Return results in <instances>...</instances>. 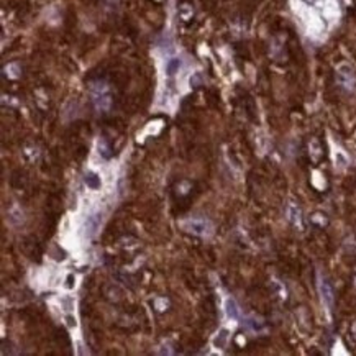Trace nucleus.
Here are the masks:
<instances>
[{
    "label": "nucleus",
    "instance_id": "obj_5",
    "mask_svg": "<svg viewBox=\"0 0 356 356\" xmlns=\"http://www.w3.org/2000/svg\"><path fill=\"white\" fill-rule=\"evenodd\" d=\"M228 330L227 329H222L220 330L215 338H213V347L218 348V350H223L225 347H227V342H228Z\"/></svg>",
    "mask_w": 356,
    "mask_h": 356
},
{
    "label": "nucleus",
    "instance_id": "obj_8",
    "mask_svg": "<svg viewBox=\"0 0 356 356\" xmlns=\"http://www.w3.org/2000/svg\"><path fill=\"white\" fill-rule=\"evenodd\" d=\"M109 151H110V148L105 145V141H100V143H99V153H100V155L104 156V158H110Z\"/></svg>",
    "mask_w": 356,
    "mask_h": 356
},
{
    "label": "nucleus",
    "instance_id": "obj_1",
    "mask_svg": "<svg viewBox=\"0 0 356 356\" xmlns=\"http://www.w3.org/2000/svg\"><path fill=\"white\" fill-rule=\"evenodd\" d=\"M184 227L187 231H190V233L199 235V236H205L210 233V225H208L207 220H202V218L189 220V222L184 223Z\"/></svg>",
    "mask_w": 356,
    "mask_h": 356
},
{
    "label": "nucleus",
    "instance_id": "obj_9",
    "mask_svg": "<svg viewBox=\"0 0 356 356\" xmlns=\"http://www.w3.org/2000/svg\"><path fill=\"white\" fill-rule=\"evenodd\" d=\"M72 281H74V276L69 274V276H67V284H66L67 289H71V287H74V282H72Z\"/></svg>",
    "mask_w": 356,
    "mask_h": 356
},
{
    "label": "nucleus",
    "instance_id": "obj_2",
    "mask_svg": "<svg viewBox=\"0 0 356 356\" xmlns=\"http://www.w3.org/2000/svg\"><path fill=\"white\" fill-rule=\"evenodd\" d=\"M319 291H320L322 301H324V304L327 305V307H329V310H332V307H333V291H332V286L329 284V281L320 279Z\"/></svg>",
    "mask_w": 356,
    "mask_h": 356
},
{
    "label": "nucleus",
    "instance_id": "obj_4",
    "mask_svg": "<svg viewBox=\"0 0 356 356\" xmlns=\"http://www.w3.org/2000/svg\"><path fill=\"white\" fill-rule=\"evenodd\" d=\"M84 182H86L87 187L92 189V190L100 189V185H102L100 176H99V174L92 173V171H87V173H86V176H84Z\"/></svg>",
    "mask_w": 356,
    "mask_h": 356
},
{
    "label": "nucleus",
    "instance_id": "obj_10",
    "mask_svg": "<svg viewBox=\"0 0 356 356\" xmlns=\"http://www.w3.org/2000/svg\"><path fill=\"white\" fill-rule=\"evenodd\" d=\"M66 320H67V325H69V327H76V325H77L76 319H74V317H71V315H69V317H67Z\"/></svg>",
    "mask_w": 356,
    "mask_h": 356
},
{
    "label": "nucleus",
    "instance_id": "obj_7",
    "mask_svg": "<svg viewBox=\"0 0 356 356\" xmlns=\"http://www.w3.org/2000/svg\"><path fill=\"white\" fill-rule=\"evenodd\" d=\"M179 67H180V59H178V58L169 59V63L166 64L168 76H174V74H176V72L179 71Z\"/></svg>",
    "mask_w": 356,
    "mask_h": 356
},
{
    "label": "nucleus",
    "instance_id": "obj_3",
    "mask_svg": "<svg viewBox=\"0 0 356 356\" xmlns=\"http://www.w3.org/2000/svg\"><path fill=\"white\" fill-rule=\"evenodd\" d=\"M287 218L296 227H302V212L299 210L296 203H289V207H287Z\"/></svg>",
    "mask_w": 356,
    "mask_h": 356
},
{
    "label": "nucleus",
    "instance_id": "obj_11",
    "mask_svg": "<svg viewBox=\"0 0 356 356\" xmlns=\"http://www.w3.org/2000/svg\"><path fill=\"white\" fill-rule=\"evenodd\" d=\"M302 2H305V3H309V5H314V3H317L319 0H302Z\"/></svg>",
    "mask_w": 356,
    "mask_h": 356
},
{
    "label": "nucleus",
    "instance_id": "obj_6",
    "mask_svg": "<svg viewBox=\"0 0 356 356\" xmlns=\"http://www.w3.org/2000/svg\"><path fill=\"white\" fill-rule=\"evenodd\" d=\"M225 312H227V315L230 319H233V320L238 319L240 310H238V305H236V302L233 301V299H227V302H225Z\"/></svg>",
    "mask_w": 356,
    "mask_h": 356
}]
</instances>
